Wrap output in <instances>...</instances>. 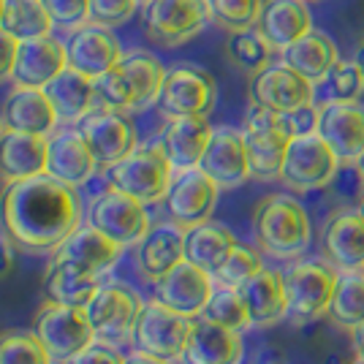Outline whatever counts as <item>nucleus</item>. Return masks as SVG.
Masks as SVG:
<instances>
[{
  "mask_svg": "<svg viewBox=\"0 0 364 364\" xmlns=\"http://www.w3.org/2000/svg\"><path fill=\"white\" fill-rule=\"evenodd\" d=\"M41 3L52 16L55 28H63L65 33L90 22V0H41Z\"/></svg>",
  "mask_w": 364,
  "mask_h": 364,
  "instance_id": "44",
  "label": "nucleus"
},
{
  "mask_svg": "<svg viewBox=\"0 0 364 364\" xmlns=\"http://www.w3.org/2000/svg\"><path fill=\"white\" fill-rule=\"evenodd\" d=\"M79 131L87 139L101 171L114 166L125 155H131L139 144L136 125L131 120V114L120 112V109L95 107L85 120L79 122Z\"/></svg>",
  "mask_w": 364,
  "mask_h": 364,
  "instance_id": "13",
  "label": "nucleus"
},
{
  "mask_svg": "<svg viewBox=\"0 0 364 364\" xmlns=\"http://www.w3.org/2000/svg\"><path fill=\"white\" fill-rule=\"evenodd\" d=\"M196 318H185L180 313L168 310L161 302L152 299L144 304L141 316H139L136 332H134V346L139 350H147L152 356H164V359H182L188 348V337L193 329Z\"/></svg>",
  "mask_w": 364,
  "mask_h": 364,
  "instance_id": "16",
  "label": "nucleus"
},
{
  "mask_svg": "<svg viewBox=\"0 0 364 364\" xmlns=\"http://www.w3.org/2000/svg\"><path fill=\"white\" fill-rule=\"evenodd\" d=\"M329 318L343 329H356L364 323V272H343L337 277Z\"/></svg>",
  "mask_w": 364,
  "mask_h": 364,
  "instance_id": "37",
  "label": "nucleus"
},
{
  "mask_svg": "<svg viewBox=\"0 0 364 364\" xmlns=\"http://www.w3.org/2000/svg\"><path fill=\"white\" fill-rule=\"evenodd\" d=\"M166 79V68L147 49H131L122 60L95 79L98 107L120 109V112H141L158 104V95Z\"/></svg>",
  "mask_w": 364,
  "mask_h": 364,
  "instance_id": "2",
  "label": "nucleus"
},
{
  "mask_svg": "<svg viewBox=\"0 0 364 364\" xmlns=\"http://www.w3.org/2000/svg\"><path fill=\"white\" fill-rule=\"evenodd\" d=\"M323 256L340 272L364 269V215L340 213L323 228Z\"/></svg>",
  "mask_w": 364,
  "mask_h": 364,
  "instance_id": "29",
  "label": "nucleus"
},
{
  "mask_svg": "<svg viewBox=\"0 0 364 364\" xmlns=\"http://www.w3.org/2000/svg\"><path fill=\"white\" fill-rule=\"evenodd\" d=\"M237 237L228 231L223 223L215 220H204L198 226L185 228V261L196 264L198 269L215 274L226 258L234 253L237 247Z\"/></svg>",
  "mask_w": 364,
  "mask_h": 364,
  "instance_id": "33",
  "label": "nucleus"
},
{
  "mask_svg": "<svg viewBox=\"0 0 364 364\" xmlns=\"http://www.w3.org/2000/svg\"><path fill=\"white\" fill-rule=\"evenodd\" d=\"M3 6H6V0H0V19H3Z\"/></svg>",
  "mask_w": 364,
  "mask_h": 364,
  "instance_id": "58",
  "label": "nucleus"
},
{
  "mask_svg": "<svg viewBox=\"0 0 364 364\" xmlns=\"http://www.w3.org/2000/svg\"><path fill=\"white\" fill-rule=\"evenodd\" d=\"M210 117H174L161 134V144L166 150L174 171L193 168L201 164V155L213 139Z\"/></svg>",
  "mask_w": 364,
  "mask_h": 364,
  "instance_id": "32",
  "label": "nucleus"
},
{
  "mask_svg": "<svg viewBox=\"0 0 364 364\" xmlns=\"http://www.w3.org/2000/svg\"><path fill=\"white\" fill-rule=\"evenodd\" d=\"M318 136L332 147L340 164H356L364 152V107L326 98L318 107Z\"/></svg>",
  "mask_w": 364,
  "mask_h": 364,
  "instance_id": "19",
  "label": "nucleus"
},
{
  "mask_svg": "<svg viewBox=\"0 0 364 364\" xmlns=\"http://www.w3.org/2000/svg\"><path fill=\"white\" fill-rule=\"evenodd\" d=\"M82 220L85 201L79 191L52 174L6 182L0 193V226L22 250H55Z\"/></svg>",
  "mask_w": 364,
  "mask_h": 364,
  "instance_id": "1",
  "label": "nucleus"
},
{
  "mask_svg": "<svg viewBox=\"0 0 364 364\" xmlns=\"http://www.w3.org/2000/svg\"><path fill=\"white\" fill-rule=\"evenodd\" d=\"M218 104V82L215 76L193 63H177L166 68V79L158 95V112L174 117H210Z\"/></svg>",
  "mask_w": 364,
  "mask_h": 364,
  "instance_id": "6",
  "label": "nucleus"
},
{
  "mask_svg": "<svg viewBox=\"0 0 364 364\" xmlns=\"http://www.w3.org/2000/svg\"><path fill=\"white\" fill-rule=\"evenodd\" d=\"M218 28L226 33L253 31L264 9V0H207Z\"/></svg>",
  "mask_w": 364,
  "mask_h": 364,
  "instance_id": "41",
  "label": "nucleus"
},
{
  "mask_svg": "<svg viewBox=\"0 0 364 364\" xmlns=\"http://www.w3.org/2000/svg\"><path fill=\"white\" fill-rule=\"evenodd\" d=\"M250 323L253 326H272L289 316V294H286V277L277 269H261L247 283L240 286Z\"/></svg>",
  "mask_w": 364,
  "mask_h": 364,
  "instance_id": "30",
  "label": "nucleus"
},
{
  "mask_svg": "<svg viewBox=\"0 0 364 364\" xmlns=\"http://www.w3.org/2000/svg\"><path fill=\"white\" fill-rule=\"evenodd\" d=\"M307 3H318V0H307Z\"/></svg>",
  "mask_w": 364,
  "mask_h": 364,
  "instance_id": "59",
  "label": "nucleus"
},
{
  "mask_svg": "<svg viewBox=\"0 0 364 364\" xmlns=\"http://www.w3.org/2000/svg\"><path fill=\"white\" fill-rule=\"evenodd\" d=\"M63 364H125V356H122L117 346H109V343H101V340H92L85 350H79L76 356L65 359Z\"/></svg>",
  "mask_w": 364,
  "mask_h": 364,
  "instance_id": "48",
  "label": "nucleus"
},
{
  "mask_svg": "<svg viewBox=\"0 0 364 364\" xmlns=\"http://www.w3.org/2000/svg\"><path fill=\"white\" fill-rule=\"evenodd\" d=\"M180 261H185V228L174 220L150 226L144 240L136 245V267L150 283L161 280Z\"/></svg>",
  "mask_w": 364,
  "mask_h": 364,
  "instance_id": "26",
  "label": "nucleus"
},
{
  "mask_svg": "<svg viewBox=\"0 0 364 364\" xmlns=\"http://www.w3.org/2000/svg\"><path fill=\"white\" fill-rule=\"evenodd\" d=\"M353 60H356V65H359V71L364 74V44L359 46V49H356V58H353Z\"/></svg>",
  "mask_w": 364,
  "mask_h": 364,
  "instance_id": "53",
  "label": "nucleus"
},
{
  "mask_svg": "<svg viewBox=\"0 0 364 364\" xmlns=\"http://www.w3.org/2000/svg\"><path fill=\"white\" fill-rule=\"evenodd\" d=\"M139 3L141 0H90V22L122 28L136 16Z\"/></svg>",
  "mask_w": 364,
  "mask_h": 364,
  "instance_id": "45",
  "label": "nucleus"
},
{
  "mask_svg": "<svg viewBox=\"0 0 364 364\" xmlns=\"http://www.w3.org/2000/svg\"><path fill=\"white\" fill-rule=\"evenodd\" d=\"M201 318L220 323V326H228V329H237V332H245L247 326H253L240 289H228V286H220V289L215 291L213 299L207 302L204 313H201Z\"/></svg>",
  "mask_w": 364,
  "mask_h": 364,
  "instance_id": "40",
  "label": "nucleus"
},
{
  "mask_svg": "<svg viewBox=\"0 0 364 364\" xmlns=\"http://www.w3.org/2000/svg\"><path fill=\"white\" fill-rule=\"evenodd\" d=\"M33 332L41 337L52 362H65L85 350L95 340L92 326L87 321L85 307H68V304L44 302L36 313Z\"/></svg>",
  "mask_w": 364,
  "mask_h": 364,
  "instance_id": "10",
  "label": "nucleus"
},
{
  "mask_svg": "<svg viewBox=\"0 0 364 364\" xmlns=\"http://www.w3.org/2000/svg\"><path fill=\"white\" fill-rule=\"evenodd\" d=\"M101 280L76 272L74 267L49 261V269L44 274V296L46 302L68 304V307H85L98 291Z\"/></svg>",
  "mask_w": 364,
  "mask_h": 364,
  "instance_id": "35",
  "label": "nucleus"
},
{
  "mask_svg": "<svg viewBox=\"0 0 364 364\" xmlns=\"http://www.w3.org/2000/svg\"><path fill=\"white\" fill-rule=\"evenodd\" d=\"M280 117H283V125H286V131H289L291 139L318 134V107H316V101H313V104H304V107L291 109V112H283Z\"/></svg>",
  "mask_w": 364,
  "mask_h": 364,
  "instance_id": "46",
  "label": "nucleus"
},
{
  "mask_svg": "<svg viewBox=\"0 0 364 364\" xmlns=\"http://www.w3.org/2000/svg\"><path fill=\"white\" fill-rule=\"evenodd\" d=\"M98 171L95 155L85 134L79 131V125H65L58 128L49 136V158H46V174H52L55 180L65 182L71 188H82L92 180V174Z\"/></svg>",
  "mask_w": 364,
  "mask_h": 364,
  "instance_id": "21",
  "label": "nucleus"
},
{
  "mask_svg": "<svg viewBox=\"0 0 364 364\" xmlns=\"http://www.w3.org/2000/svg\"><path fill=\"white\" fill-rule=\"evenodd\" d=\"M122 250H125V247H120L114 240H109L104 231H98V228L90 226V223H87V226L82 223L68 240H63V242L52 250V261L68 264V267H74L76 272L101 280V277L117 264V258L122 256Z\"/></svg>",
  "mask_w": 364,
  "mask_h": 364,
  "instance_id": "20",
  "label": "nucleus"
},
{
  "mask_svg": "<svg viewBox=\"0 0 364 364\" xmlns=\"http://www.w3.org/2000/svg\"><path fill=\"white\" fill-rule=\"evenodd\" d=\"M337 168H340L337 155L318 134L296 136L291 139L289 150H286V161L280 168V182L291 191H296V193H307V191L329 188Z\"/></svg>",
  "mask_w": 364,
  "mask_h": 364,
  "instance_id": "11",
  "label": "nucleus"
},
{
  "mask_svg": "<svg viewBox=\"0 0 364 364\" xmlns=\"http://www.w3.org/2000/svg\"><path fill=\"white\" fill-rule=\"evenodd\" d=\"M87 223L104 231L120 247H136L152 226L147 204L114 188H107L104 193L92 198L90 210H87Z\"/></svg>",
  "mask_w": 364,
  "mask_h": 364,
  "instance_id": "9",
  "label": "nucleus"
},
{
  "mask_svg": "<svg viewBox=\"0 0 364 364\" xmlns=\"http://www.w3.org/2000/svg\"><path fill=\"white\" fill-rule=\"evenodd\" d=\"M264 269V261L258 256V250L247 247V245H237L234 253L226 258V264L213 274L220 286H228V289H240L242 283H247L256 272Z\"/></svg>",
  "mask_w": 364,
  "mask_h": 364,
  "instance_id": "42",
  "label": "nucleus"
},
{
  "mask_svg": "<svg viewBox=\"0 0 364 364\" xmlns=\"http://www.w3.org/2000/svg\"><path fill=\"white\" fill-rule=\"evenodd\" d=\"M107 188L122 191L128 196L139 198L141 204H158L168 193V185L174 180V166L168 161L166 150L158 141L136 144V150L117 161L114 166L104 168Z\"/></svg>",
  "mask_w": 364,
  "mask_h": 364,
  "instance_id": "4",
  "label": "nucleus"
},
{
  "mask_svg": "<svg viewBox=\"0 0 364 364\" xmlns=\"http://www.w3.org/2000/svg\"><path fill=\"white\" fill-rule=\"evenodd\" d=\"M242 353V332L207 318H196L182 359L188 364H240Z\"/></svg>",
  "mask_w": 364,
  "mask_h": 364,
  "instance_id": "27",
  "label": "nucleus"
},
{
  "mask_svg": "<svg viewBox=\"0 0 364 364\" xmlns=\"http://www.w3.org/2000/svg\"><path fill=\"white\" fill-rule=\"evenodd\" d=\"M283 277H286V294H289V316L296 323L329 313L334 286L340 277L329 261H302L291 267Z\"/></svg>",
  "mask_w": 364,
  "mask_h": 364,
  "instance_id": "12",
  "label": "nucleus"
},
{
  "mask_svg": "<svg viewBox=\"0 0 364 364\" xmlns=\"http://www.w3.org/2000/svg\"><path fill=\"white\" fill-rule=\"evenodd\" d=\"M6 134V125H3V117H0V136Z\"/></svg>",
  "mask_w": 364,
  "mask_h": 364,
  "instance_id": "56",
  "label": "nucleus"
},
{
  "mask_svg": "<svg viewBox=\"0 0 364 364\" xmlns=\"http://www.w3.org/2000/svg\"><path fill=\"white\" fill-rule=\"evenodd\" d=\"M65 68H68L65 41L49 33L41 38L19 41L11 82L16 87H46Z\"/></svg>",
  "mask_w": 364,
  "mask_h": 364,
  "instance_id": "23",
  "label": "nucleus"
},
{
  "mask_svg": "<svg viewBox=\"0 0 364 364\" xmlns=\"http://www.w3.org/2000/svg\"><path fill=\"white\" fill-rule=\"evenodd\" d=\"M280 58L296 74L310 79L313 85H321V82H326V76H329V71L337 63V46L323 31H310L296 44L283 49Z\"/></svg>",
  "mask_w": 364,
  "mask_h": 364,
  "instance_id": "34",
  "label": "nucleus"
},
{
  "mask_svg": "<svg viewBox=\"0 0 364 364\" xmlns=\"http://www.w3.org/2000/svg\"><path fill=\"white\" fill-rule=\"evenodd\" d=\"M326 82L332 101H359V95L364 92V74L359 71L356 60H337Z\"/></svg>",
  "mask_w": 364,
  "mask_h": 364,
  "instance_id": "43",
  "label": "nucleus"
},
{
  "mask_svg": "<svg viewBox=\"0 0 364 364\" xmlns=\"http://www.w3.org/2000/svg\"><path fill=\"white\" fill-rule=\"evenodd\" d=\"M272 364H274V362H272Z\"/></svg>",
  "mask_w": 364,
  "mask_h": 364,
  "instance_id": "61",
  "label": "nucleus"
},
{
  "mask_svg": "<svg viewBox=\"0 0 364 364\" xmlns=\"http://www.w3.org/2000/svg\"><path fill=\"white\" fill-rule=\"evenodd\" d=\"M52 107L58 112V120L63 125H76L82 122L92 109L98 107V92H95V79H90L82 71L65 68L55 76L44 87Z\"/></svg>",
  "mask_w": 364,
  "mask_h": 364,
  "instance_id": "31",
  "label": "nucleus"
},
{
  "mask_svg": "<svg viewBox=\"0 0 364 364\" xmlns=\"http://www.w3.org/2000/svg\"><path fill=\"white\" fill-rule=\"evenodd\" d=\"M359 213L364 215V196H362V201H359Z\"/></svg>",
  "mask_w": 364,
  "mask_h": 364,
  "instance_id": "57",
  "label": "nucleus"
},
{
  "mask_svg": "<svg viewBox=\"0 0 364 364\" xmlns=\"http://www.w3.org/2000/svg\"><path fill=\"white\" fill-rule=\"evenodd\" d=\"M213 294L215 277L191 261H180L174 269H168L161 280L152 283V299L185 318H201Z\"/></svg>",
  "mask_w": 364,
  "mask_h": 364,
  "instance_id": "15",
  "label": "nucleus"
},
{
  "mask_svg": "<svg viewBox=\"0 0 364 364\" xmlns=\"http://www.w3.org/2000/svg\"><path fill=\"white\" fill-rule=\"evenodd\" d=\"M218 196H220L218 182L210 174H204L198 166L174 171V180H171L168 193L164 198L168 220H174L182 228L198 226V223L213 218Z\"/></svg>",
  "mask_w": 364,
  "mask_h": 364,
  "instance_id": "14",
  "label": "nucleus"
},
{
  "mask_svg": "<svg viewBox=\"0 0 364 364\" xmlns=\"http://www.w3.org/2000/svg\"><path fill=\"white\" fill-rule=\"evenodd\" d=\"M350 364H364V356H356V359H353Z\"/></svg>",
  "mask_w": 364,
  "mask_h": 364,
  "instance_id": "55",
  "label": "nucleus"
},
{
  "mask_svg": "<svg viewBox=\"0 0 364 364\" xmlns=\"http://www.w3.org/2000/svg\"><path fill=\"white\" fill-rule=\"evenodd\" d=\"M256 31L274 52H283L313 31V14L307 0H264Z\"/></svg>",
  "mask_w": 364,
  "mask_h": 364,
  "instance_id": "25",
  "label": "nucleus"
},
{
  "mask_svg": "<svg viewBox=\"0 0 364 364\" xmlns=\"http://www.w3.org/2000/svg\"><path fill=\"white\" fill-rule=\"evenodd\" d=\"M242 136L247 147V161H250V177L258 182L280 180V168L291 144L280 112L253 104L245 114Z\"/></svg>",
  "mask_w": 364,
  "mask_h": 364,
  "instance_id": "7",
  "label": "nucleus"
},
{
  "mask_svg": "<svg viewBox=\"0 0 364 364\" xmlns=\"http://www.w3.org/2000/svg\"><path fill=\"white\" fill-rule=\"evenodd\" d=\"M0 117L6 131H19V134H38V136H52L58 131V112L52 107L44 87H16L6 95Z\"/></svg>",
  "mask_w": 364,
  "mask_h": 364,
  "instance_id": "24",
  "label": "nucleus"
},
{
  "mask_svg": "<svg viewBox=\"0 0 364 364\" xmlns=\"http://www.w3.org/2000/svg\"><path fill=\"white\" fill-rule=\"evenodd\" d=\"M0 364H52L41 337L28 329L0 332Z\"/></svg>",
  "mask_w": 364,
  "mask_h": 364,
  "instance_id": "39",
  "label": "nucleus"
},
{
  "mask_svg": "<svg viewBox=\"0 0 364 364\" xmlns=\"http://www.w3.org/2000/svg\"><path fill=\"white\" fill-rule=\"evenodd\" d=\"M329 185H332L334 193L340 198H348V201H356V204L364 196V177L356 164H340V168H337V174H334V180Z\"/></svg>",
  "mask_w": 364,
  "mask_h": 364,
  "instance_id": "47",
  "label": "nucleus"
},
{
  "mask_svg": "<svg viewBox=\"0 0 364 364\" xmlns=\"http://www.w3.org/2000/svg\"><path fill=\"white\" fill-rule=\"evenodd\" d=\"M52 28H55V22H52V16L41 0H6L0 31L14 36L16 41H31V38L49 36Z\"/></svg>",
  "mask_w": 364,
  "mask_h": 364,
  "instance_id": "36",
  "label": "nucleus"
},
{
  "mask_svg": "<svg viewBox=\"0 0 364 364\" xmlns=\"http://www.w3.org/2000/svg\"><path fill=\"white\" fill-rule=\"evenodd\" d=\"M125 364H174V359H164V356H152L147 350H134L125 356Z\"/></svg>",
  "mask_w": 364,
  "mask_h": 364,
  "instance_id": "51",
  "label": "nucleus"
},
{
  "mask_svg": "<svg viewBox=\"0 0 364 364\" xmlns=\"http://www.w3.org/2000/svg\"><path fill=\"white\" fill-rule=\"evenodd\" d=\"M141 310H144L141 296L122 280L101 283L90 302L85 304L95 340L109 343V346H122L134 340Z\"/></svg>",
  "mask_w": 364,
  "mask_h": 364,
  "instance_id": "5",
  "label": "nucleus"
},
{
  "mask_svg": "<svg viewBox=\"0 0 364 364\" xmlns=\"http://www.w3.org/2000/svg\"><path fill=\"white\" fill-rule=\"evenodd\" d=\"M198 168L204 174H210L218 188H240L250 180V161H247V147H245L242 131L220 125L213 131V139L207 144V150L201 155Z\"/></svg>",
  "mask_w": 364,
  "mask_h": 364,
  "instance_id": "22",
  "label": "nucleus"
},
{
  "mask_svg": "<svg viewBox=\"0 0 364 364\" xmlns=\"http://www.w3.org/2000/svg\"><path fill=\"white\" fill-rule=\"evenodd\" d=\"M313 101H316V85L302 74H296L283 60L269 63L264 71L250 76V104L283 114Z\"/></svg>",
  "mask_w": 364,
  "mask_h": 364,
  "instance_id": "17",
  "label": "nucleus"
},
{
  "mask_svg": "<svg viewBox=\"0 0 364 364\" xmlns=\"http://www.w3.org/2000/svg\"><path fill=\"white\" fill-rule=\"evenodd\" d=\"M49 136L6 131L0 136V180L19 182L46 174Z\"/></svg>",
  "mask_w": 364,
  "mask_h": 364,
  "instance_id": "28",
  "label": "nucleus"
},
{
  "mask_svg": "<svg viewBox=\"0 0 364 364\" xmlns=\"http://www.w3.org/2000/svg\"><path fill=\"white\" fill-rule=\"evenodd\" d=\"M213 22L207 0H150L144 3V33L164 49L193 41Z\"/></svg>",
  "mask_w": 364,
  "mask_h": 364,
  "instance_id": "8",
  "label": "nucleus"
},
{
  "mask_svg": "<svg viewBox=\"0 0 364 364\" xmlns=\"http://www.w3.org/2000/svg\"><path fill=\"white\" fill-rule=\"evenodd\" d=\"M14 247L16 245L11 242V237L3 231L0 234V277H6L14 269Z\"/></svg>",
  "mask_w": 364,
  "mask_h": 364,
  "instance_id": "50",
  "label": "nucleus"
},
{
  "mask_svg": "<svg viewBox=\"0 0 364 364\" xmlns=\"http://www.w3.org/2000/svg\"><path fill=\"white\" fill-rule=\"evenodd\" d=\"M16 49H19V41H16L14 36H9L6 31H0V85L9 82V79L14 76Z\"/></svg>",
  "mask_w": 364,
  "mask_h": 364,
  "instance_id": "49",
  "label": "nucleus"
},
{
  "mask_svg": "<svg viewBox=\"0 0 364 364\" xmlns=\"http://www.w3.org/2000/svg\"><path fill=\"white\" fill-rule=\"evenodd\" d=\"M253 234L258 247L272 258H299L313 242L310 215L294 196L269 193L253 210Z\"/></svg>",
  "mask_w": 364,
  "mask_h": 364,
  "instance_id": "3",
  "label": "nucleus"
},
{
  "mask_svg": "<svg viewBox=\"0 0 364 364\" xmlns=\"http://www.w3.org/2000/svg\"><path fill=\"white\" fill-rule=\"evenodd\" d=\"M65 52H68V68L82 71L90 79H98L112 71L125 55L120 38L114 36V28L98 25V22H85L82 28L68 33Z\"/></svg>",
  "mask_w": 364,
  "mask_h": 364,
  "instance_id": "18",
  "label": "nucleus"
},
{
  "mask_svg": "<svg viewBox=\"0 0 364 364\" xmlns=\"http://www.w3.org/2000/svg\"><path fill=\"white\" fill-rule=\"evenodd\" d=\"M141 3H150V0H141Z\"/></svg>",
  "mask_w": 364,
  "mask_h": 364,
  "instance_id": "60",
  "label": "nucleus"
},
{
  "mask_svg": "<svg viewBox=\"0 0 364 364\" xmlns=\"http://www.w3.org/2000/svg\"><path fill=\"white\" fill-rule=\"evenodd\" d=\"M353 348H356L359 356H364V323L353 329Z\"/></svg>",
  "mask_w": 364,
  "mask_h": 364,
  "instance_id": "52",
  "label": "nucleus"
},
{
  "mask_svg": "<svg viewBox=\"0 0 364 364\" xmlns=\"http://www.w3.org/2000/svg\"><path fill=\"white\" fill-rule=\"evenodd\" d=\"M356 166H359V171H362V177H364V152H362V158L356 161Z\"/></svg>",
  "mask_w": 364,
  "mask_h": 364,
  "instance_id": "54",
  "label": "nucleus"
},
{
  "mask_svg": "<svg viewBox=\"0 0 364 364\" xmlns=\"http://www.w3.org/2000/svg\"><path fill=\"white\" fill-rule=\"evenodd\" d=\"M226 58L245 74H258L264 71L274 58V49L267 44V38L253 28V31L228 33Z\"/></svg>",
  "mask_w": 364,
  "mask_h": 364,
  "instance_id": "38",
  "label": "nucleus"
}]
</instances>
